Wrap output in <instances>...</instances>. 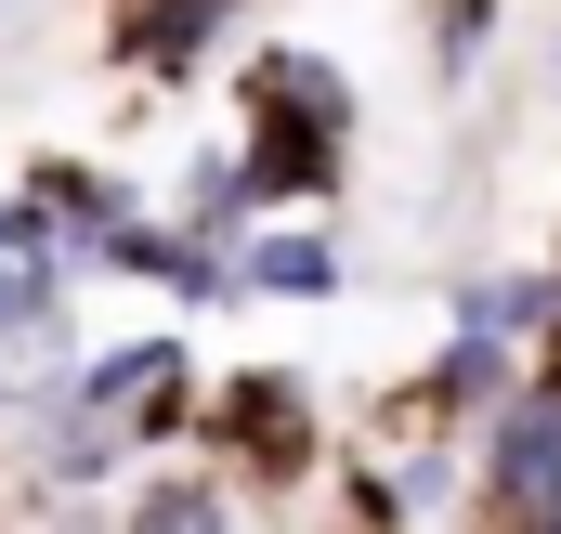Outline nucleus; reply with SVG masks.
<instances>
[{
    "mask_svg": "<svg viewBox=\"0 0 561 534\" xmlns=\"http://www.w3.org/2000/svg\"><path fill=\"white\" fill-rule=\"evenodd\" d=\"M483 496H496V534L561 522V392H510L496 430H483Z\"/></svg>",
    "mask_w": 561,
    "mask_h": 534,
    "instance_id": "nucleus-1",
    "label": "nucleus"
},
{
    "mask_svg": "<svg viewBox=\"0 0 561 534\" xmlns=\"http://www.w3.org/2000/svg\"><path fill=\"white\" fill-rule=\"evenodd\" d=\"M209 443H236L249 469H300L313 456V404L287 392V379H236V392L209 404Z\"/></svg>",
    "mask_w": 561,
    "mask_h": 534,
    "instance_id": "nucleus-2",
    "label": "nucleus"
},
{
    "mask_svg": "<svg viewBox=\"0 0 561 534\" xmlns=\"http://www.w3.org/2000/svg\"><path fill=\"white\" fill-rule=\"evenodd\" d=\"M0 326L53 339V222L39 209H0Z\"/></svg>",
    "mask_w": 561,
    "mask_h": 534,
    "instance_id": "nucleus-3",
    "label": "nucleus"
},
{
    "mask_svg": "<svg viewBox=\"0 0 561 534\" xmlns=\"http://www.w3.org/2000/svg\"><path fill=\"white\" fill-rule=\"evenodd\" d=\"M131 534H236V496H222V483H196V469H170V483H144Z\"/></svg>",
    "mask_w": 561,
    "mask_h": 534,
    "instance_id": "nucleus-4",
    "label": "nucleus"
},
{
    "mask_svg": "<svg viewBox=\"0 0 561 534\" xmlns=\"http://www.w3.org/2000/svg\"><path fill=\"white\" fill-rule=\"evenodd\" d=\"M249 287H275V300H327V287H340V248H327V235H262V248H249Z\"/></svg>",
    "mask_w": 561,
    "mask_h": 534,
    "instance_id": "nucleus-5",
    "label": "nucleus"
},
{
    "mask_svg": "<svg viewBox=\"0 0 561 534\" xmlns=\"http://www.w3.org/2000/svg\"><path fill=\"white\" fill-rule=\"evenodd\" d=\"M170 13H183V26H196V39H209V13H236V0H170Z\"/></svg>",
    "mask_w": 561,
    "mask_h": 534,
    "instance_id": "nucleus-6",
    "label": "nucleus"
}]
</instances>
